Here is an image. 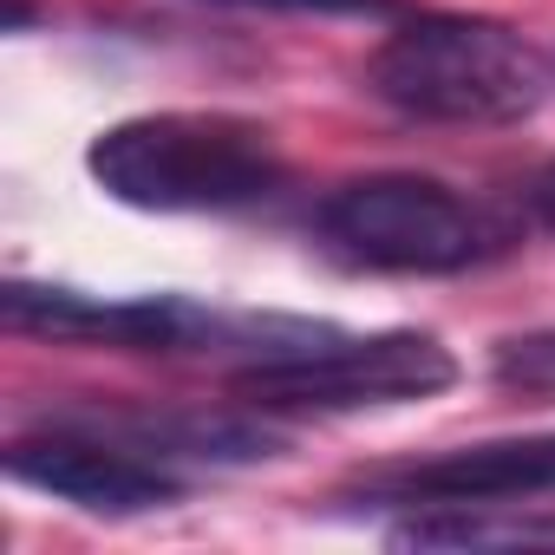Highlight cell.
<instances>
[{
	"mask_svg": "<svg viewBox=\"0 0 555 555\" xmlns=\"http://www.w3.org/2000/svg\"><path fill=\"white\" fill-rule=\"evenodd\" d=\"M92 183L151 216H235L274 203L288 157L268 125L235 112H144L118 118L86 151Z\"/></svg>",
	"mask_w": 555,
	"mask_h": 555,
	"instance_id": "obj_1",
	"label": "cell"
},
{
	"mask_svg": "<svg viewBox=\"0 0 555 555\" xmlns=\"http://www.w3.org/2000/svg\"><path fill=\"white\" fill-rule=\"evenodd\" d=\"M0 314L27 340L151 353V360H229V373L288 360L334 334L327 321H295V314H229L190 295H92V288H60V282H8Z\"/></svg>",
	"mask_w": 555,
	"mask_h": 555,
	"instance_id": "obj_2",
	"label": "cell"
},
{
	"mask_svg": "<svg viewBox=\"0 0 555 555\" xmlns=\"http://www.w3.org/2000/svg\"><path fill=\"white\" fill-rule=\"evenodd\" d=\"M308 235L353 274H470L516 248V222L503 209L418 170L334 183L314 203Z\"/></svg>",
	"mask_w": 555,
	"mask_h": 555,
	"instance_id": "obj_3",
	"label": "cell"
},
{
	"mask_svg": "<svg viewBox=\"0 0 555 555\" xmlns=\"http://www.w3.org/2000/svg\"><path fill=\"white\" fill-rule=\"evenodd\" d=\"M360 79L412 125H522L548 92L542 53L522 34L464 14L405 21L373 47Z\"/></svg>",
	"mask_w": 555,
	"mask_h": 555,
	"instance_id": "obj_4",
	"label": "cell"
},
{
	"mask_svg": "<svg viewBox=\"0 0 555 555\" xmlns=\"http://www.w3.org/2000/svg\"><path fill=\"white\" fill-rule=\"evenodd\" d=\"M457 386V360L438 334L392 327V334H327L288 360L235 366L229 392L255 412H373V405H418Z\"/></svg>",
	"mask_w": 555,
	"mask_h": 555,
	"instance_id": "obj_5",
	"label": "cell"
},
{
	"mask_svg": "<svg viewBox=\"0 0 555 555\" xmlns=\"http://www.w3.org/2000/svg\"><path fill=\"white\" fill-rule=\"evenodd\" d=\"M8 477L53 496V503H73L86 516H105V522H131V516H157V509H177L190 477L144 457L138 444L86 425V418H47L40 431H21L8 444Z\"/></svg>",
	"mask_w": 555,
	"mask_h": 555,
	"instance_id": "obj_6",
	"label": "cell"
},
{
	"mask_svg": "<svg viewBox=\"0 0 555 555\" xmlns=\"http://www.w3.org/2000/svg\"><path fill=\"white\" fill-rule=\"evenodd\" d=\"M555 496V431L535 438H483L438 457L386 464L353 477L334 503L340 509H464V503H529Z\"/></svg>",
	"mask_w": 555,
	"mask_h": 555,
	"instance_id": "obj_7",
	"label": "cell"
},
{
	"mask_svg": "<svg viewBox=\"0 0 555 555\" xmlns=\"http://www.w3.org/2000/svg\"><path fill=\"white\" fill-rule=\"evenodd\" d=\"M399 548H555V509L542 503H464L412 509L392 529Z\"/></svg>",
	"mask_w": 555,
	"mask_h": 555,
	"instance_id": "obj_8",
	"label": "cell"
},
{
	"mask_svg": "<svg viewBox=\"0 0 555 555\" xmlns=\"http://www.w3.org/2000/svg\"><path fill=\"white\" fill-rule=\"evenodd\" d=\"M490 379L522 399H555V327L535 334H503L490 347Z\"/></svg>",
	"mask_w": 555,
	"mask_h": 555,
	"instance_id": "obj_9",
	"label": "cell"
},
{
	"mask_svg": "<svg viewBox=\"0 0 555 555\" xmlns=\"http://www.w3.org/2000/svg\"><path fill=\"white\" fill-rule=\"evenodd\" d=\"M216 8H255V14H392V0H216Z\"/></svg>",
	"mask_w": 555,
	"mask_h": 555,
	"instance_id": "obj_10",
	"label": "cell"
}]
</instances>
